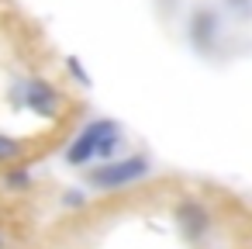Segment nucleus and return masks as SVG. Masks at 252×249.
<instances>
[{
	"instance_id": "1",
	"label": "nucleus",
	"mask_w": 252,
	"mask_h": 249,
	"mask_svg": "<svg viewBox=\"0 0 252 249\" xmlns=\"http://www.w3.org/2000/svg\"><path fill=\"white\" fill-rule=\"evenodd\" d=\"M114 145H118V125H114V121H94V125H90L87 132H80V139L69 145L66 159L76 163V166H83V163H90L94 156H111Z\"/></svg>"
},
{
	"instance_id": "4",
	"label": "nucleus",
	"mask_w": 252,
	"mask_h": 249,
	"mask_svg": "<svg viewBox=\"0 0 252 249\" xmlns=\"http://www.w3.org/2000/svg\"><path fill=\"white\" fill-rule=\"evenodd\" d=\"M180 218H183V225H187L190 235H200V232L207 228V214H204L197 204H183V208H180Z\"/></svg>"
},
{
	"instance_id": "3",
	"label": "nucleus",
	"mask_w": 252,
	"mask_h": 249,
	"mask_svg": "<svg viewBox=\"0 0 252 249\" xmlns=\"http://www.w3.org/2000/svg\"><path fill=\"white\" fill-rule=\"evenodd\" d=\"M25 97H28V107L38 111V114H56V90L45 83V80H32L25 83Z\"/></svg>"
},
{
	"instance_id": "6",
	"label": "nucleus",
	"mask_w": 252,
	"mask_h": 249,
	"mask_svg": "<svg viewBox=\"0 0 252 249\" xmlns=\"http://www.w3.org/2000/svg\"><path fill=\"white\" fill-rule=\"evenodd\" d=\"M0 249H4V239H0Z\"/></svg>"
},
{
	"instance_id": "5",
	"label": "nucleus",
	"mask_w": 252,
	"mask_h": 249,
	"mask_svg": "<svg viewBox=\"0 0 252 249\" xmlns=\"http://www.w3.org/2000/svg\"><path fill=\"white\" fill-rule=\"evenodd\" d=\"M21 149H18V142L14 139H7V135H0V159H14Z\"/></svg>"
},
{
	"instance_id": "2",
	"label": "nucleus",
	"mask_w": 252,
	"mask_h": 249,
	"mask_svg": "<svg viewBox=\"0 0 252 249\" xmlns=\"http://www.w3.org/2000/svg\"><path fill=\"white\" fill-rule=\"evenodd\" d=\"M145 173H149V163H145L142 156H131V159H125V163H111V166L94 170L90 180H94L97 187H121V183H131V180H138V177H145Z\"/></svg>"
}]
</instances>
